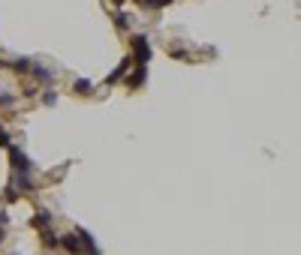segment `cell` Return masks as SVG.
Returning <instances> with one entry per match:
<instances>
[{
    "label": "cell",
    "mask_w": 301,
    "mask_h": 255,
    "mask_svg": "<svg viewBox=\"0 0 301 255\" xmlns=\"http://www.w3.org/2000/svg\"><path fill=\"white\" fill-rule=\"evenodd\" d=\"M57 243H60V246H63V249H66L69 255H84V249H81V240H78V234H66V237H63V240H57Z\"/></svg>",
    "instance_id": "cell-3"
},
{
    "label": "cell",
    "mask_w": 301,
    "mask_h": 255,
    "mask_svg": "<svg viewBox=\"0 0 301 255\" xmlns=\"http://www.w3.org/2000/svg\"><path fill=\"white\" fill-rule=\"evenodd\" d=\"M75 234H78V240H81V249H84V255H99V246L93 243V237H90V231H84V228H78Z\"/></svg>",
    "instance_id": "cell-4"
},
{
    "label": "cell",
    "mask_w": 301,
    "mask_h": 255,
    "mask_svg": "<svg viewBox=\"0 0 301 255\" xmlns=\"http://www.w3.org/2000/svg\"><path fill=\"white\" fill-rule=\"evenodd\" d=\"M72 90H75V93H81V96H87L93 87H90V81H87V78H78V81L72 84Z\"/></svg>",
    "instance_id": "cell-11"
},
{
    "label": "cell",
    "mask_w": 301,
    "mask_h": 255,
    "mask_svg": "<svg viewBox=\"0 0 301 255\" xmlns=\"http://www.w3.org/2000/svg\"><path fill=\"white\" fill-rule=\"evenodd\" d=\"M12 183H15L21 192H33V189H36V183L30 180V174H27V171H15V174H12Z\"/></svg>",
    "instance_id": "cell-5"
},
{
    "label": "cell",
    "mask_w": 301,
    "mask_h": 255,
    "mask_svg": "<svg viewBox=\"0 0 301 255\" xmlns=\"http://www.w3.org/2000/svg\"><path fill=\"white\" fill-rule=\"evenodd\" d=\"M30 72H33L39 81H45V84H54V72H51V69H45V66H36V63H33V66H30Z\"/></svg>",
    "instance_id": "cell-8"
},
{
    "label": "cell",
    "mask_w": 301,
    "mask_h": 255,
    "mask_svg": "<svg viewBox=\"0 0 301 255\" xmlns=\"http://www.w3.org/2000/svg\"><path fill=\"white\" fill-rule=\"evenodd\" d=\"M0 105H12V96H6V93H0Z\"/></svg>",
    "instance_id": "cell-18"
},
{
    "label": "cell",
    "mask_w": 301,
    "mask_h": 255,
    "mask_svg": "<svg viewBox=\"0 0 301 255\" xmlns=\"http://www.w3.org/2000/svg\"><path fill=\"white\" fill-rule=\"evenodd\" d=\"M3 234H6V231H3V222H0V240H3Z\"/></svg>",
    "instance_id": "cell-19"
},
{
    "label": "cell",
    "mask_w": 301,
    "mask_h": 255,
    "mask_svg": "<svg viewBox=\"0 0 301 255\" xmlns=\"http://www.w3.org/2000/svg\"><path fill=\"white\" fill-rule=\"evenodd\" d=\"M115 24H118V27H121V30H127V27H130V15H127V12H121V9H118V12H115Z\"/></svg>",
    "instance_id": "cell-12"
},
{
    "label": "cell",
    "mask_w": 301,
    "mask_h": 255,
    "mask_svg": "<svg viewBox=\"0 0 301 255\" xmlns=\"http://www.w3.org/2000/svg\"><path fill=\"white\" fill-rule=\"evenodd\" d=\"M9 144H12V138H9V132L0 126V147H9Z\"/></svg>",
    "instance_id": "cell-15"
},
{
    "label": "cell",
    "mask_w": 301,
    "mask_h": 255,
    "mask_svg": "<svg viewBox=\"0 0 301 255\" xmlns=\"http://www.w3.org/2000/svg\"><path fill=\"white\" fill-rule=\"evenodd\" d=\"M9 156H12V168H15V171H30V168H33V162L27 159V153H24L21 147H12V144H9Z\"/></svg>",
    "instance_id": "cell-2"
},
{
    "label": "cell",
    "mask_w": 301,
    "mask_h": 255,
    "mask_svg": "<svg viewBox=\"0 0 301 255\" xmlns=\"http://www.w3.org/2000/svg\"><path fill=\"white\" fill-rule=\"evenodd\" d=\"M45 225H51V213L48 210H42V213L33 216V228H45Z\"/></svg>",
    "instance_id": "cell-9"
},
{
    "label": "cell",
    "mask_w": 301,
    "mask_h": 255,
    "mask_svg": "<svg viewBox=\"0 0 301 255\" xmlns=\"http://www.w3.org/2000/svg\"><path fill=\"white\" fill-rule=\"evenodd\" d=\"M6 198H9V201H15V198H18V192H15V186H9V189H6Z\"/></svg>",
    "instance_id": "cell-17"
},
{
    "label": "cell",
    "mask_w": 301,
    "mask_h": 255,
    "mask_svg": "<svg viewBox=\"0 0 301 255\" xmlns=\"http://www.w3.org/2000/svg\"><path fill=\"white\" fill-rule=\"evenodd\" d=\"M42 243H45V246H57V237L51 234V228H48V225L42 228Z\"/></svg>",
    "instance_id": "cell-13"
},
{
    "label": "cell",
    "mask_w": 301,
    "mask_h": 255,
    "mask_svg": "<svg viewBox=\"0 0 301 255\" xmlns=\"http://www.w3.org/2000/svg\"><path fill=\"white\" fill-rule=\"evenodd\" d=\"M124 78H127V87H133V90H136V87H142V84H145V78H148V69L136 63V72H133V75H124Z\"/></svg>",
    "instance_id": "cell-7"
},
{
    "label": "cell",
    "mask_w": 301,
    "mask_h": 255,
    "mask_svg": "<svg viewBox=\"0 0 301 255\" xmlns=\"http://www.w3.org/2000/svg\"><path fill=\"white\" fill-rule=\"evenodd\" d=\"M115 3H118V6H121V3H124V0H115Z\"/></svg>",
    "instance_id": "cell-20"
},
{
    "label": "cell",
    "mask_w": 301,
    "mask_h": 255,
    "mask_svg": "<svg viewBox=\"0 0 301 255\" xmlns=\"http://www.w3.org/2000/svg\"><path fill=\"white\" fill-rule=\"evenodd\" d=\"M42 102H45V105H57V90H45V93H42Z\"/></svg>",
    "instance_id": "cell-14"
},
{
    "label": "cell",
    "mask_w": 301,
    "mask_h": 255,
    "mask_svg": "<svg viewBox=\"0 0 301 255\" xmlns=\"http://www.w3.org/2000/svg\"><path fill=\"white\" fill-rule=\"evenodd\" d=\"M30 66H33V60H27V57L12 60V69H15V72H30Z\"/></svg>",
    "instance_id": "cell-10"
},
{
    "label": "cell",
    "mask_w": 301,
    "mask_h": 255,
    "mask_svg": "<svg viewBox=\"0 0 301 255\" xmlns=\"http://www.w3.org/2000/svg\"><path fill=\"white\" fill-rule=\"evenodd\" d=\"M148 60H151V39L145 33H139V36H133V63L145 66Z\"/></svg>",
    "instance_id": "cell-1"
},
{
    "label": "cell",
    "mask_w": 301,
    "mask_h": 255,
    "mask_svg": "<svg viewBox=\"0 0 301 255\" xmlns=\"http://www.w3.org/2000/svg\"><path fill=\"white\" fill-rule=\"evenodd\" d=\"M0 66H3V63H0Z\"/></svg>",
    "instance_id": "cell-21"
},
{
    "label": "cell",
    "mask_w": 301,
    "mask_h": 255,
    "mask_svg": "<svg viewBox=\"0 0 301 255\" xmlns=\"http://www.w3.org/2000/svg\"><path fill=\"white\" fill-rule=\"evenodd\" d=\"M130 66H133V54L121 60V66H118V69H115V72H112V75L106 78V84H115V81H121V78H124V75L130 72Z\"/></svg>",
    "instance_id": "cell-6"
},
{
    "label": "cell",
    "mask_w": 301,
    "mask_h": 255,
    "mask_svg": "<svg viewBox=\"0 0 301 255\" xmlns=\"http://www.w3.org/2000/svg\"><path fill=\"white\" fill-rule=\"evenodd\" d=\"M136 3L145 6V9H154V6H157V0H136Z\"/></svg>",
    "instance_id": "cell-16"
}]
</instances>
